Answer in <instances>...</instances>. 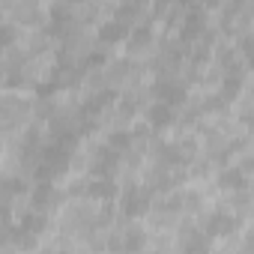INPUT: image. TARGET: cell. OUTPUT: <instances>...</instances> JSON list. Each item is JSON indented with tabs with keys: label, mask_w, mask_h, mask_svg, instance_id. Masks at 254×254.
I'll use <instances>...</instances> for the list:
<instances>
[{
	"label": "cell",
	"mask_w": 254,
	"mask_h": 254,
	"mask_svg": "<svg viewBox=\"0 0 254 254\" xmlns=\"http://www.w3.org/2000/svg\"><path fill=\"white\" fill-rule=\"evenodd\" d=\"M147 206H150V191L147 189H129L123 194V215H129V218H138V215H144L147 212Z\"/></svg>",
	"instance_id": "1"
},
{
	"label": "cell",
	"mask_w": 254,
	"mask_h": 254,
	"mask_svg": "<svg viewBox=\"0 0 254 254\" xmlns=\"http://www.w3.org/2000/svg\"><path fill=\"white\" fill-rule=\"evenodd\" d=\"M233 227H236V218H233V215H227V212H212V215H206L200 233H203V236H227Z\"/></svg>",
	"instance_id": "2"
},
{
	"label": "cell",
	"mask_w": 254,
	"mask_h": 254,
	"mask_svg": "<svg viewBox=\"0 0 254 254\" xmlns=\"http://www.w3.org/2000/svg\"><path fill=\"white\" fill-rule=\"evenodd\" d=\"M180 254H209V236L189 227L183 233V239H180Z\"/></svg>",
	"instance_id": "3"
},
{
	"label": "cell",
	"mask_w": 254,
	"mask_h": 254,
	"mask_svg": "<svg viewBox=\"0 0 254 254\" xmlns=\"http://www.w3.org/2000/svg\"><path fill=\"white\" fill-rule=\"evenodd\" d=\"M153 93H156V99H159L162 105H168V108L186 99V87L177 84V81H159V84L153 87Z\"/></svg>",
	"instance_id": "4"
},
{
	"label": "cell",
	"mask_w": 254,
	"mask_h": 254,
	"mask_svg": "<svg viewBox=\"0 0 254 254\" xmlns=\"http://www.w3.org/2000/svg\"><path fill=\"white\" fill-rule=\"evenodd\" d=\"M126 36H129V24L120 21V18H111L99 27V42H120Z\"/></svg>",
	"instance_id": "5"
},
{
	"label": "cell",
	"mask_w": 254,
	"mask_h": 254,
	"mask_svg": "<svg viewBox=\"0 0 254 254\" xmlns=\"http://www.w3.org/2000/svg\"><path fill=\"white\" fill-rule=\"evenodd\" d=\"M87 194L96 197V200H111V197L117 194V183H114L111 177H99L96 183L87 186Z\"/></svg>",
	"instance_id": "6"
},
{
	"label": "cell",
	"mask_w": 254,
	"mask_h": 254,
	"mask_svg": "<svg viewBox=\"0 0 254 254\" xmlns=\"http://www.w3.org/2000/svg\"><path fill=\"white\" fill-rule=\"evenodd\" d=\"M218 186H221V189H233V191H245V186H248V180H245V171H242V168L221 171V177H218Z\"/></svg>",
	"instance_id": "7"
},
{
	"label": "cell",
	"mask_w": 254,
	"mask_h": 254,
	"mask_svg": "<svg viewBox=\"0 0 254 254\" xmlns=\"http://www.w3.org/2000/svg\"><path fill=\"white\" fill-rule=\"evenodd\" d=\"M45 227H48V218L45 215H36V212H24L21 215V224H18V230L27 233V236H39Z\"/></svg>",
	"instance_id": "8"
},
{
	"label": "cell",
	"mask_w": 254,
	"mask_h": 254,
	"mask_svg": "<svg viewBox=\"0 0 254 254\" xmlns=\"http://www.w3.org/2000/svg\"><path fill=\"white\" fill-rule=\"evenodd\" d=\"M147 120H150V126H153V129H165V126L174 120V108H168V105L156 102V105L147 111Z\"/></svg>",
	"instance_id": "9"
},
{
	"label": "cell",
	"mask_w": 254,
	"mask_h": 254,
	"mask_svg": "<svg viewBox=\"0 0 254 254\" xmlns=\"http://www.w3.org/2000/svg\"><path fill=\"white\" fill-rule=\"evenodd\" d=\"M144 242H147V233H144L141 227H129V230L123 233L120 248H123V251H129V254H135V251H141V248H144Z\"/></svg>",
	"instance_id": "10"
},
{
	"label": "cell",
	"mask_w": 254,
	"mask_h": 254,
	"mask_svg": "<svg viewBox=\"0 0 254 254\" xmlns=\"http://www.w3.org/2000/svg\"><path fill=\"white\" fill-rule=\"evenodd\" d=\"M200 30H203V12H200V6H191V15H189V21H186V27H183V39L189 42V39H194Z\"/></svg>",
	"instance_id": "11"
},
{
	"label": "cell",
	"mask_w": 254,
	"mask_h": 254,
	"mask_svg": "<svg viewBox=\"0 0 254 254\" xmlns=\"http://www.w3.org/2000/svg\"><path fill=\"white\" fill-rule=\"evenodd\" d=\"M51 197H54V186L51 183H36V189H33V209H45L48 203H51Z\"/></svg>",
	"instance_id": "12"
},
{
	"label": "cell",
	"mask_w": 254,
	"mask_h": 254,
	"mask_svg": "<svg viewBox=\"0 0 254 254\" xmlns=\"http://www.w3.org/2000/svg\"><path fill=\"white\" fill-rule=\"evenodd\" d=\"M114 90H102V93H96V96H90L87 102H84V114H96V111H102L108 102H114Z\"/></svg>",
	"instance_id": "13"
},
{
	"label": "cell",
	"mask_w": 254,
	"mask_h": 254,
	"mask_svg": "<svg viewBox=\"0 0 254 254\" xmlns=\"http://www.w3.org/2000/svg\"><path fill=\"white\" fill-rule=\"evenodd\" d=\"M159 159H162L165 165H183V162H186V153H183V147H177V144H162V147H159Z\"/></svg>",
	"instance_id": "14"
},
{
	"label": "cell",
	"mask_w": 254,
	"mask_h": 254,
	"mask_svg": "<svg viewBox=\"0 0 254 254\" xmlns=\"http://www.w3.org/2000/svg\"><path fill=\"white\" fill-rule=\"evenodd\" d=\"M114 165H117V153L108 150V147H102L99 156H96V174L99 177H108V171H114Z\"/></svg>",
	"instance_id": "15"
},
{
	"label": "cell",
	"mask_w": 254,
	"mask_h": 254,
	"mask_svg": "<svg viewBox=\"0 0 254 254\" xmlns=\"http://www.w3.org/2000/svg\"><path fill=\"white\" fill-rule=\"evenodd\" d=\"M0 191H3L6 197H18V194L24 191V180H18V177H9V180H3V183H0Z\"/></svg>",
	"instance_id": "16"
},
{
	"label": "cell",
	"mask_w": 254,
	"mask_h": 254,
	"mask_svg": "<svg viewBox=\"0 0 254 254\" xmlns=\"http://www.w3.org/2000/svg\"><path fill=\"white\" fill-rule=\"evenodd\" d=\"M129 144H132V135H129V132H114V135L108 138V150H114V153H117V150H126Z\"/></svg>",
	"instance_id": "17"
},
{
	"label": "cell",
	"mask_w": 254,
	"mask_h": 254,
	"mask_svg": "<svg viewBox=\"0 0 254 254\" xmlns=\"http://www.w3.org/2000/svg\"><path fill=\"white\" fill-rule=\"evenodd\" d=\"M150 36H153V30H150V24H141L135 33H132V39H129V45L132 48H141V45H147L150 42Z\"/></svg>",
	"instance_id": "18"
},
{
	"label": "cell",
	"mask_w": 254,
	"mask_h": 254,
	"mask_svg": "<svg viewBox=\"0 0 254 254\" xmlns=\"http://www.w3.org/2000/svg\"><path fill=\"white\" fill-rule=\"evenodd\" d=\"M15 39H18V30H15L12 24H0V51L9 48Z\"/></svg>",
	"instance_id": "19"
},
{
	"label": "cell",
	"mask_w": 254,
	"mask_h": 254,
	"mask_svg": "<svg viewBox=\"0 0 254 254\" xmlns=\"http://www.w3.org/2000/svg\"><path fill=\"white\" fill-rule=\"evenodd\" d=\"M239 87H242V78H227L224 81V90H221V99H233L239 93Z\"/></svg>",
	"instance_id": "20"
},
{
	"label": "cell",
	"mask_w": 254,
	"mask_h": 254,
	"mask_svg": "<svg viewBox=\"0 0 254 254\" xmlns=\"http://www.w3.org/2000/svg\"><path fill=\"white\" fill-rule=\"evenodd\" d=\"M117 12H120V21H123V18H129V15H138V12H141V6H132V3H126V6H120Z\"/></svg>",
	"instance_id": "21"
},
{
	"label": "cell",
	"mask_w": 254,
	"mask_h": 254,
	"mask_svg": "<svg viewBox=\"0 0 254 254\" xmlns=\"http://www.w3.org/2000/svg\"><path fill=\"white\" fill-rule=\"evenodd\" d=\"M251 45H254V42H251V36H245V39H242V51H245V57H248V60H251V54H254V48H251Z\"/></svg>",
	"instance_id": "22"
},
{
	"label": "cell",
	"mask_w": 254,
	"mask_h": 254,
	"mask_svg": "<svg viewBox=\"0 0 254 254\" xmlns=\"http://www.w3.org/2000/svg\"><path fill=\"white\" fill-rule=\"evenodd\" d=\"M60 254H63V251H60Z\"/></svg>",
	"instance_id": "23"
},
{
	"label": "cell",
	"mask_w": 254,
	"mask_h": 254,
	"mask_svg": "<svg viewBox=\"0 0 254 254\" xmlns=\"http://www.w3.org/2000/svg\"><path fill=\"white\" fill-rule=\"evenodd\" d=\"M45 254H48V251H45Z\"/></svg>",
	"instance_id": "24"
}]
</instances>
